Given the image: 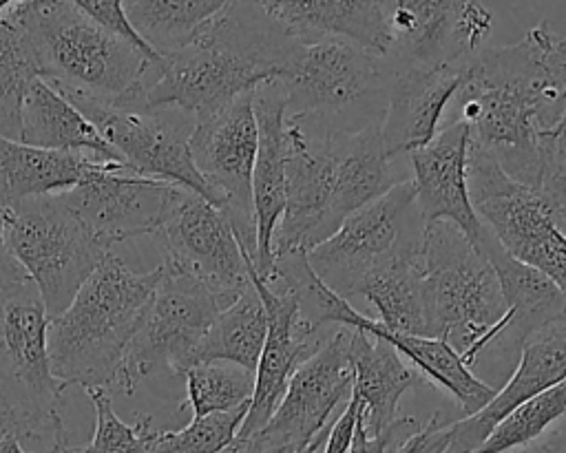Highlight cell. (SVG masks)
<instances>
[{
    "mask_svg": "<svg viewBox=\"0 0 566 453\" xmlns=\"http://www.w3.org/2000/svg\"><path fill=\"white\" fill-rule=\"evenodd\" d=\"M153 236L164 252L161 263L203 283L223 309L252 287V259L223 212L203 197L181 190Z\"/></svg>",
    "mask_w": 566,
    "mask_h": 453,
    "instance_id": "cell-16",
    "label": "cell"
},
{
    "mask_svg": "<svg viewBox=\"0 0 566 453\" xmlns=\"http://www.w3.org/2000/svg\"><path fill=\"white\" fill-rule=\"evenodd\" d=\"M444 453H460V451H458V449H455V446H451V444H449V449H447V451H444Z\"/></svg>",
    "mask_w": 566,
    "mask_h": 453,
    "instance_id": "cell-45",
    "label": "cell"
},
{
    "mask_svg": "<svg viewBox=\"0 0 566 453\" xmlns=\"http://www.w3.org/2000/svg\"><path fill=\"white\" fill-rule=\"evenodd\" d=\"M528 453H566V415L548 431L544 433L537 442H533Z\"/></svg>",
    "mask_w": 566,
    "mask_h": 453,
    "instance_id": "cell-43",
    "label": "cell"
},
{
    "mask_svg": "<svg viewBox=\"0 0 566 453\" xmlns=\"http://www.w3.org/2000/svg\"><path fill=\"white\" fill-rule=\"evenodd\" d=\"M20 141L46 150L93 155L122 164L115 148L95 126L46 80L35 77L24 93L20 110Z\"/></svg>",
    "mask_w": 566,
    "mask_h": 453,
    "instance_id": "cell-27",
    "label": "cell"
},
{
    "mask_svg": "<svg viewBox=\"0 0 566 453\" xmlns=\"http://www.w3.org/2000/svg\"><path fill=\"white\" fill-rule=\"evenodd\" d=\"M184 188L135 175L124 164L104 161L88 179L60 192L62 201L111 252L113 245L155 234Z\"/></svg>",
    "mask_w": 566,
    "mask_h": 453,
    "instance_id": "cell-18",
    "label": "cell"
},
{
    "mask_svg": "<svg viewBox=\"0 0 566 453\" xmlns=\"http://www.w3.org/2000/svg\"><path fill=\"white\" fill-rule=\"evenodd\" d=\"M442 122L464 124L511 179L537 190L542 135L566 122V33L539 22L522 40L482 51Z\"/></svg>",
    "mask_w": 566,
    "mask_h": 453,
    "instance_id": "cell-1",
    "label": "cell"
},
{
    "mask_svg": "<svg viewBox=\"0 0 566 453\" xmlns=\"http://www.w3.org/2000/svg\"><path fill=\"white\" fill-rule=\"evenodd\" d=\"M95 407V433L86 453H148L157 433L150 415H139L135 424H126L113 409L111 389H88Z\"/></svg>",
    "mask_w": 566,
    "mask_h": 453,
    "instance_id": "cell-37",
    "label": "cell"
},
{
    "mask_svg": "<svg viewBox=\"0 0 566 453\" xmlns=\"http://www.w3.org/2000/svg\"><path fill=\"white\" fill-rule=\"evenodd\" d=\"M80 4V9L84 13H88L97 24H102L106 31H111L113 35L122 38L124 42L133 44L135 49H139L144 55H148L150 60L159 62L164 57H159L139 35L137 31L130 27L124 9H122V2L117 0H75Z\"/></svg>",
    "mask_w": 566,
    "mask_h": 453,
    "instance_id": "cell-39",
    "label": "cell"
},
{
    "mask_svg": "<svg viewBox=\"0 0 566 453\" xmlns=\"http://www.w3.org/2000/svg\"><path fill=\"white\" fill-rule=\"evenodd\" d=\"M424 225L413 183L405 179L349 214L329 239L307 252V261L334 294L349 301L369 272L402 252L420 250Z\"/></svg>",
    "mask_w": 566,
    "mask_h": 453,
    "instance_id": "cell-11",
    "label": "cell"
},
{
    "mask_svg": "<svg viewBox=\"0 0 566 453\" xmlns=\"http://www.w3.org/2000/svg\"><path fill=\"white\" fill-rule=\"evenodd\" d=\"M478 245L491 259L500 278L511 314L509 336L515 345L522 347V340L533 329L546 325L566 309V294L546 274L506 254L486 228Z\"/></svg>",
    "mask_w": 566,
    "mask_h": 453,
    "instance_id": "cell-30",
    "label": "cell"
},
{
    "mask_svg": "<svg viewBox=\"0 0 566 453\" xmlns=\"http://www.w3.org/2000/svg\"><path fill=\"white\" fill-rule=\"evenodd\" d=\"M511 453H528L526 449H520V451H511Z\"/></svg>",
    "mask_w": 566,
    "mask_h": 453,
    "instance_id": "cell-47",
    "label": "cell"
},
{
    "mask_svg": "<svg viewBox=\"0 0 566 453\" xmlns=\"http://www.w3.org/2000/svg\"><path fill=\"white\" fill-rule=\"evenodd\" d=\"M294 40L340 38L376 55L389 53L385 2L378 0H261Z\"/></svg>",
    "mask_w": 566,
    "mask_h": 453,
    "instance_id": "cell-24",
    "label": "cell"
},
{
    "mask_svg": "<svg viewBox=\"0 0 566 453\" xmlns=\"http://www.w3.org/2000/svg\"><path fill=\"white\" fill-rule=\"evenodd\" d=\"M115 148L135 175L190 190L212 203V194L190 155L195 115L161 106H111L86 97H66Z\"/></svg>",
    "mask_w": 566,
    "mask_h": 453,
    "instance_id": "cell-14",
    "label": "cell"
},
{
    "mask_svg": "<svg viewBox=\"0 0 566 453\" xmlns=\"http://www.w3.org/2000/svg\"><path fill=\"white\" fill-rule=\"evenodd\" d=\"M276 80L287 93L285 115H310L343 133L382 122L389 62L354 42L340 38L296 42Z\"/></svg>",
    "mask_w": 566,
    "mask_h": 453,
    "instance_id": "cell-7",
    "label": "cell"
},
{
    "mask_svg": "<svg viewBox=\"0 0 566 453\" xmlns=\"http://www.w3.org/2000/svg\"><path fill=\"white\" fill-rule=\"evenodd\" d=\"M161 272V263L150 272H135L113 252L106 254L71 305L49 320V360L60 382L86 391L117 387L124 354Z\"/></svg>",
    "mask_w": 566,
    "mask_h": 453,
    "instance_id": "cell-5",
    "label": "cell"
},
{
    "mask_svg": "<svg viewBox=\"0 0 566 453\" xmlns=\"http://www.w3.org/2000/svg\"><path fill=\"white\" fill-rule=\"evenodd\" d=\"M40 77L29 33L15 2L0 13V137L20 141V110L27 86Z\"/></svg>",
    "mask_w": 566,
    "mask_h": 453,
    "instance_id": "cell-33",
    "label": "cell"
},
{
    "mask_svg": "<svg viewBox=\"0 0 566 453\" xmlns=\"http://www.w3.org/2000/svg\"><path fill=\"white\" fill-rule=\"evenodd\" d=\"M285 210L272 256L310 252L340 223L405 181L389 159L380 126L343 133L310 115H285Z\"/></svg>",
    "mask_w": 566,
    "mask_h": 453,
    "instance_id": "cell-2",
    "label": "cell"
},
{
    "mask_svg": "<svg viewBox=\"0 0 566 453\" xmlns=\"http://www.w3.org/2000/svg\"><path fill=\"white\" fill-rule=\"evenodd\" d=\"M4 239L35 285L49 320L71 305L77 289L108 254L60 192L4 210Z\"/></svg>",
    "mask_w": 566,
    "mask_h": 453,
    "instance_id": "cell-9",
    "label": "cell"
},
{
    "mask_svg": "<svg viewBox=\"0 0 566 453\" xmlns=\"http://www.w3.org/2000/svg\"><path fill=\"white\" fill-rule=\"evenodd\" d=\"M566 415V378L509 411L473 453L528 449Z\"/></svg>",
    "mask_w": 566,
    "mask_h": 453,
    "instance_id": "cell-34",
    "label": "cell"
},
{
    "mask_svg": "<svg viewBox=\"0 0 566 453\" xmlns=\"http://www.w3.org/2000/svg\"><path fill=\"white\" fill-rule=\"evenodd\" d=\"M223 4L221 0H124L122 9L137 35L159 57H168L188 46Z\"/></svg>",
    "mask_w": 566,
    "mask_h": 453,
    "instance_id": "cell-31",
    "label": "cell"
},
{
    "mask_svg": "<svg viewBox=\"0 0 566 453\" xmlns=\"http://www.w3.org/2000/svg\"><path fill=\"white\" fill-rule=\"evenodd\" d=\"M356 422H358V398L352 393L340 415L332 422L321 453H349Z\"/></svg>",
    "mask_w": 566,
    "mask_h": 453,
    "instance_id": "cell-40",
    "label": "cell"
},
{
    "mask_svg": "<svg viewBox=\"0 0 566 453\" xmlns=\"http://www.w3.org/2000/svg\"><path fill=\"white\" fill-rule=\"evenodd\" d=\"M566 378V309L533 329L520 349L517 365L495 398L469 418L451 422V446L473 453L493 426L517 404Z\"/></svg>",
    "mask_w": 566,
    "mask_h": 453,
    "instance_id": "cell-22",
    "label": "cell"
},
{
    "mask_svg": "<svg viewBox=\"0 0 566 453\" xmlns=\"http://www.w3.org/2000/svg\"><path fill=\"white\" fill-rule=\"evenodd\" d=\"M248 407L192 418L181 429H157L148 453H223L234 442Z\"/></svg>",
    "mask_w": 566,
    "mask_h": 453,
    "instance_id": "cell-36",
    "label": "cell"
},
{
    "mask_svg": "<svg viewBox=\"0 0 566 453\" xmlns=\"http://www.w3.org/2000/svg\"><path fill=\"white\" fill-rule=\"evenodd\" d=\"M256 141L259 130L252 110V91L234 97L212 115L197 119L190 137L192 164L212 194V206L223 212L252 263L256 261L252 203Z\"/></svg>",
    "mask_w": 566,
    "mask_h": 453,
    "instance_id": "cell-15",
    "label": "cell"
},
{
    "mask_svg": "<svg viewBox=\"0 0 566 453\" xmlns=\"http://www.w3.org/2000/svg\"><path fill=\"white\" fill-rule=\"evenodd\" d=\"M296 42L261 2H226L188 46L148 73L133 106H170L203 119L261 82L279 77Z\"/></svg>",
    "mask_w": 566,
    "mask_h": 453,
    "instance_id": "cell-3",
    "label": "cell"
},
{
    "mask_svg": "<svg viewBox=\"0 0 566 453\" xmlns=\"http://www.w3.org/2000/svg\"><path fill=\"white\" fill-rule=\"evenodd\" d=\"M161 278L146 314L124 354L117 389L133 393L137 384L157 373L186 376L210 325L223 309L219 298L199 281L161 263Z\"/></svg>",
    "mask_w": 566,
    "mask_h": 453,
    "instance_id": "cell-12",
    "label": "cell"
},
{
    "mask_svg": "<svg viewBox=\"0 0 566 453\" xmlns=\"http://www.w3.org/2000/svg\"><path fill=\"white\" fill-rule=\"evenodd\" d=\"M354 298H365L376 309V320L387 334L431 338L422 247L402 252L369 272Z\"/></svg>",
    "mask_w": 566,
    "mask_h": 453,
    "instance_id": "cell-28",
    "label": "cell"
},
{
    "mask_svg": "<svg viewBox=\"0 0 566 453\" xmlns=\"http://www.w3.org/2000/svg\"><path fill=\"white\" fill-rule=\"evenodd\" d=\"M469 128L460 122H442L436 137L407 155L416 206L424 223L449 221L473 243L484 225L473 212L467 186Z\"/></svg>",
    "mask_w": 566,
    "mask_h": 453,
    "instance_id": "cell-21",
    "label": "cell"
},
{
    "mask_svg": "<svg viewBox=\"0 0 566 453\" xmlns=\"http://www.w3.org/2000/svg\"><path fill=\"white\" fill-rule=\"evenodd\" d=\"M0 453H27L24 446H22V442H20V438L15 435V431H11V429H0ZM46 453H86V451H84V446L71 444L69 433H66V429L62 426V429H57L55 438L51 440Z\"/></svg>",
    "mask_w": 566,
    "mask_h": 453,
    "instance_id": "cell-42",
    "label": "cell"
},
{
    "mask_svg": "<svg viewBox=\"0 0 566 453\" xmlns=\"http://www.w3.org/2000/svg\"><path fill=\"white\" fill-rule=\"evenodd\" d=\"M429 336L444 340L493 389L513 373L520 345L509 336V305L484 250L449 221L424 225L422 236Z\"/></svg>",
    "mask_w": 566,
    "mask_h": 453,
    "instance_id": "cell-4",
    "label": "cell"
},
{
    "mask_svg": "<svg viewBox=\"0 0 566 453\" xmlns=\"http://www.w3.org/2000/svg\"><path fill=\"white\" fill-rule=\"evenodd\" d=\"M537 192L546 201L557 228L566 234V124L542 135V175Z\"/></svg>",
    "mask_w": 566,
    "mask_h": 453,
    "instance_id": "cell-38",
    "label": "cell"
},
{
    "mask_svg": "<svg viewBox=\"0 0 566 453\" xmlns=\"http://www.w3.org/2000/svg\"><path fill=\"white\" fill-rule=\"evenodd\" d=\"M387 62L389 82L380 139L389 159H407L409 152L427 146L440 130L467 69Z\"/></svg>",
    "mask_w": 566,
    "mask_h": 453,
    "instance_id": "cell-20",
    "label": "cell"
},
{
    "mask_svg": "<svg viewBox=\"0 0 566 453\" xmlns=\"http://www.w3.org/2000/svg\"><path fill=\"white\" fill-rule=\"evenodd\" d=\"M354 329H365L374 336L385 338L391 343L402 358H409L413 369L431 384L442 387L453 400L458 402L462 418H469L484 409L497 393V389L489 387L473 371L464 365V360L440 338L427 336H402V334H387L380 323L367 314L360 316Z\"/></svg>",
    "mask_w": 566,
    "mask_h": 453,
    "instance_id": "cell-29",
    "label": "cell"
},
{
    "mask_svg": "<svg viewBox=\"0 0 566 453\" xmlns=\"http://www.w3.org/2000/svg\"><path fill=\"white\" fill-rule=\"evenodd\" d=\"M24 283H29V276L9 252V245L4 239V210L0 208V298H4L9 292H13Z\"/></svg>",
    "mask_w": 566,
    "mask_h": 453,
    "instance_id": "cell-41",
    "label": "cell"
},
{
    "mask_svg": "<svg viewBox=\"0 0 566 453\" xmlns=\"http://www.w3.org/2000/svg\"><path fill=\"white\" fill-rule=\"evenodd\" d=\"M252 285L259 292L268 314V336L254 371V391L248 413L237 431L234 442L248 440L265 426L279 407L292 373L312 358L334 334L316 331L301 316L290 292L263 283L252 270ZM340 329V327H338Z\"/></svg>",
    "mask_w": 566,
    "mask_h": 453,
    "instance_id": "cell-19",
    "label": "cell"
},
{
    "mask_svg": "<svg viewBox=\"0 0 566 453\" xmlns=\"http://www.w3.org/2000/svg\"><path fill=\"white\" fill-rule=\"evenodd\" d=\"M15 7L40 77L64 97L133 106L148 73L161 64L106 31L75 0H20Z\"/></svg>",
    "mask_w": 566,
    "mask_h": 453,
    "instance_id": "cell-6",
    "label": "cell"
},
{
    "mask_svg": "<svg viewBox=\"0 0 566 453\" xmlns=\"http://www.w3.org/2000/svg\"><path fill=\"white\" fill-rule=\"evenodd\" d=\"M104 161L66 150H46L0 137V208L66 192L99 170Z\"/></svg>",
    "mask_w": 566,
    "mask_h": 453,
    "instance_id": "cell-26",
    "label": "cell"
},
{
    "mask_svg": "<svg viewBox=\"0 0 566 453\" xmlns=\"http://www.w3.org/2000/svg\"><path fill=\"white\" fill-rule=\"evenodd\" d=\"M349 358L354 371L352 393L360 402L365 433L378 435L396 420L402 393L427 380L405 362L391 343L365 329H352Z\"/></svg>",
    "mask_w": 566,
    "mask_h": 453,
    "instance_id": "cell-25",
    "label": "cell"
},
{
    "mask_svg": "<svg viewBox=\"0 0 566 453\" xmlns=\"http://www.w3.org/2000/svg\"><path fill=\"white\" fill-rule=\"evenodd\" d=\"M49 316L29 281L0 298V429L22 440H51L64 426L66 389L51 371Z\"/></svg>",
    "mask_w": 566,
    "mask_h": 453,
    "instance_id": "cell-8",
    "label": "cell"
},
{
    "mask_svg": "<svg viewBox=\"0 0 566 453\" xmlns=\"http://www.w3.org/2000/svg\"><path fill=\"white\" fill-rule=\"evenodd\" d=\"M327 433H329V429H325L307 449H303V451H298V453H321V451H323V444H325V440H327Z\"/></svg>",
    "mask_w": 566,
    "mask_h": 453,
    "instance_id": "cell-44",
    "label": "cell"
},
{
    "mask_svg": "<svg viewBox=\"0 0 566 453\" xmlns=\"http://www.w3.org/2000/svg\"><path fill=\"white\" fill-rule=\"evenodd\" d=\"M9 4V0H0V13H2V9Z\"/></svg>",
    "mask_w": 566,
    "mask_h": 453,
    "instance_id": "cell-46",
    "label": "cell"
},
{
    "mask_svg": "<svg viewBox=\"0 0 566 453\" xmlns=\"http://www.w3.org/2000/svg\"><path fill=\"white\" fill-rule=\"evenodd\" d=\"M259 141L252 170V203L256 223L254 272L261 281L272 270V236L285 210V110L287 93L274 77L252 91Z\"/></svg>",
    "mask_w": 566,
    "mask_h": 453,
    "instance_id": "cell-23",
    "label": "cell"
},
{
    "mask_svg": "<svg viewBox=\"0 0 566 453\" xmlns=\"http://www.w3.org/2000/svg\"><path fill=\"white\" fill-rule=\"evenodd\" d=\"M564 124H566V122H564ZM564 124H562V126H564Z\"/></svg>",
    "mask_w": 566,
    "mask_h": 453,
    "instance_id": "cell-48",
    "label": "cell"
},
{
    "mask_svg": "<svg viewBox=\"0 0 566 453\" xmlns=\"http://www.w3.org/2000/svg\"><path fill=\"white\" fill-rule=\"evenodd\" d=\"M186 400L179 409L190 407L192 418L226 413L250 404L254 391V371L234 362L210 360L192 365L186 376Z\"/></svg>",
    "mask_w": 566,
    "mask_h": 453,
    "instance_id": "cell-35",
    "label": "cell"
},
{
    "mask_svg": "<svg viewBox=\"0 0 566 453\" xmlns=\"http://www.w3.org/2000/svg\"><path fill=\"white\" fill-rule=\"evenodd\" d=\"M352 327L336 329L327 343L290 378L287 389L261 431L232 442L223 453H298L307 449L345 409L352 384Z\"/></svg>",
    "mask_w": 566,
    "mask_h": 453,
    "instance_id": "cell-13",
    "label": "cell"
},
{
    "mask_svg": "<svg viewBox=\"0 0 566 453\" xmlns=\"http://www.w3.org/2000/svg\"><path fill=\"white\" fill-rule=\"evenodd\" d=\"M493 2L460 0H398L385 2L389 53L398 64L431 69H467L495 31Z\"/></svg>",
    "mask_w": 566,
    "mask_h": 453,
    "instance_id": "cell-17",
    "label": "cell"
},
{
    "mask_svg": "<svg viewBox=\"0 0 566 453\" xmlns=\"http://www.w3.org/2000/svg\"><path fill=\"white\" fill-rule=\"evenodd\" d=\"M265 336L268 314L259 292L252 285L232 305L219 312L201 340L197 362L223 360L256 371Z\"/></svg>",
    "mask_w": 566,
    "mask_h": 453,
    "instance_id": "cell-32",
    "label": "cell"
},
{
    "mask_svg": "<svg viewBox=\"0 0 566 453\" xmlns=\"http://www.w3.org/2000/svg\"><path fill=\"white\" fill-rule=\"evenodd\" d=\"M467 186L475 217L502 250L546 274L566 294V234L542 194L511 179L495 157L471 139Z\"/></svg>",
    "mask_w": 566,
    "mask_h": 453,
    "instance_id": "cell-10",
    "label": "cell"
}]
</instances>
